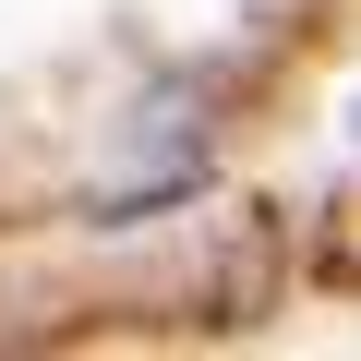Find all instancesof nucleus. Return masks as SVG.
I'll list each match as a JSON object with an SVG mask.
<instances>
[]
</instances>
